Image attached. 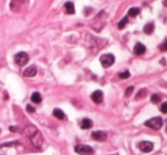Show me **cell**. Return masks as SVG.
I'll list each match as a JSON object with an SVG mask.
<instances>
[{"label":"cell","mask_w":167,"mask_h":155,"mask_svg":"<svg viewBox=\"0 0 167 155\" xmlns=\"http://www.w3.org/2000/svg\"><path fill=\"white\" fill-rule=\"evenodd\" d=\"M25 135L30 138L32 144H33L36 148L41 147V145L43 143V137L41 135V132H40L34 126H28V127L25 128Z\"/></svg>","instance_id":"1"},{"label":"cell","mask_w":167,"mask_h":155,"mask_svg":"<svg viewBox=\"0 0 167 155\" xmlns=\"http://www.w3.org/2000/svg\"><path fill=\"white\" fill-rule=\"evenodd\" d=\"M144 125H146L147 127L151 128V129L158 130V129H160L161 126H163V119H161V118H159V117H155V118H152V119L147 120Z\"/></svg>","instance_id":"2"},{"label":"cell","mask_w":167,"mask_h":155,"mask_svg":"<svg viewBox=\"0 0 167 155\" xmlns=\"http://www.w3.org/2000/svg\"><path fill=\"white\" fill-rule=\"evenodd\" d=\"M75 152L80 155H92L93 154V148L89 145H76Z\"/></svg>","instance_id":"3"},{"label":"cell","mask_w":167,"mask_h":155,"mask_svg":"<svg viewBox=\"0 0 167 155\" xmlns=\"http://www.w3.org/2000/svg\"><path fill=\"white\" fill-rule=\"evenodd\" d=\"M100 62L105 68L110 67L111 65L115 62V57L113 56L111 53H107V55H103L100 57Z\"/></svg>","instance_id":"4"},{"label":"cell","mask_w":167,"mask_h":155,"mask_svg":"<svg viewBox=\"0 0 167 155\" xmlns=\"http://www.w3.org/2000/svg\"><path fill=\"white\" fill-rule=\"evenodd\" d=\"M15 62L18 66H25L28 62V56L26 52H20L15 56Z\"/></svg>","instance_id":"5"},{"label":"cell","mask_w":167,"mask_h":155,"mask_svg":"<svg viewBox=\"0 0 167 155\" xmlns=\"http://www.w3.org/2000/svg\"><path fill=\"white\" fill-rule=\"evenodd\" d=\"M139 148L142 152H144V153H149V152L152 151L154 144L151 143V142H141L139 144Z\"/></svg>","instance_id":"6"},{"label":"cell","mask_w":167,"mask_h":155,"mask_svg":"<svg viewBox=\"0 0 167 155\" xmlns=\"http://www.w3.org/2000/svg\"><path fill=\"white\" fill-rule=\"evenodd\" d=\"M92 138L97 142H103L107 138V134L105 131H93L92 132Z\"/></svg>","instance_id":"7"},{"label":"cell","mask_w":167,"mask_h":155,"mask_svg":"<svg viewBox=\"0 0 167 155\" xmlns=\"http://www.w3.org/2000/svg\"><path fill=\"white\" fill-rule=\"evenodd\" d=\"M91 99L92 101L95 102V103L97 104H99L102 102V100H103V94H102V92L101 91H95L92 93V95H91Z\"/></svg>","instance_id":"8"},{"label":"cell","mask_w":167,"mask_h":155,"mask_svg":"<svg viewBox=\"0 0 167 155\" xmlns=\"http://www.w3.org/2000/svg\"><path fill=\"white\" fill-rule=\"evenodd\" d=\"M36 75V68L35 66H30L24 70V76L25 77H34Z\"/></svg>","instance_id":"9"},{"label":"cell","mask_w":167,"mask_h":155,"mask_svg":"<svg viewBox=\"0 0 167 155\" xmlns=\"http://www.w3.org/2000/svg\"><path fill=\"white\" fill-rule=\"evenodd\" d=\"M146 52V47L142 43H136L134 47V53L136 56H142Z\"/></svg>","instance_id":"10"},{"label":"cell","mask_w":167,"mask_h":155,"mask_svg":"<svg viewBox=\"0 0 167 155\" xmlns=\"http://www.w3.org/2000/svg\"><path fill=\"white\" fill-rule=\"evenodd\" d=\"M65 10L67 12L68 15H73L74 12H75V8H74V4L73 2H66L65 4Z\"/></svg>","instance_id":"11"},{"label":"cell","mask_w":167,"mask_h":155,"mask_svg":"<svg viewBox=\"0 0 167 155\" xmlns=\"http://www.w3.org/2000/svg\"><path fill=\"white\" fill-rule=\"evenodd\" d=\"M154 30H155V25H154V23H148V24H146L144 25V27H143L144 33L148 34V35L154 32Z\"/></svg>","instance_id":"12"},{"label":"cell","mask_w":167,"mask_h":155,"mask_svg":"<svg viewBox=\"0 0 167 155\" xmlns=\"http://www.w3.org/2000/svg\"><path fill=\"white\" fill-rule=\"evenodd\" d=\"M52 114H54V117H56L57 119H59V120L65 119V114H64V112L61 111L60 109H55L54 112H52Z\"/></svg>","instance_id":"13"},{"label":"cell","mask_w":167,"mask_h":155,"mask_svg":"<svg viewBox=\"0 0 167 155\" xmlns=\"http://www.w3.org/2000/svg\"><path fill=\"white\" fill-rule=\"evenodd\" d=\"M92 127V121L90 119H83L81 122V128L82 129H90Z\"/></svg>","instance_id":"14"},{"label":"cell","mask_w":167,"mask_h":155,"mask_svg":"<svg viewBox=\"0 0 167 155\" xmlns=\"http://www.w3.org/2000/svg\"><path fill=\"white\" fill-rule=\"evenodd\" d=\"M31 100L32 102H34V103H40L41 102V100H42V97H41V95H40V93H38V92H34L33 94H32L31 96Z\"/></svg>","instance_id":"15"},{"label":"cell","mask_w":167,"mask_h":155,"mask_svg":"<svg viewBox=\"0 0 167 155\" xmlns=\"http://www.w3.org/2000/svg\"><path fill=\"white\" fill-rule=\"evenodd\" d=\"M139 14H140V9L136 8V7H133V8H131L128 10V16L131 17H136Z\"/></svg>","instance_id":"16"},{"label":"cell","mask_w":167,"mask_h":155,"mask_svg":"<svg viewBox=\"0 0 167 155\" xmlns=\"http://www.w3.org/2000/svg\"><path fill=\"white\" fill-rule=\"evenodd\" d=\"M127 22H128V18H127V17H124L123 19H122L118 23V28H119V30H123V28L125 27V26H126Z\"/></svg>","instance_id":"17"},{"label":"cell","mask_w":167,"mask_h":155,"mask_svg":"<svg viewBox=\"0 0 167 155\" xmlns=\"http://www.w3.org/2000/svg\"><path fill=\"white\" fill-rule=\"evenodd\" d=\"M160 100H161V97H160V95H158V94H154V95H151V102L152 103H159L160 102Z\"/></svg>","instance_id":"18"},{"label":"cell","mask_w":167,"mask_h":155,"mask_svg":"<svg viewBox=\"0 0 167 155\" xmlns=\"http://www.w3.org/2000/svg\"><path fill=\"white\" fill-rule=\"evenodd\" d=\"M130 77V72H119V78L122 79H127Z\"/></svg>","instance_id":"19"},{"label":"cell","mask_w":167,"mask_h":155,"mask_svg":"<svg viewBox=\"0 0 167 155\" xmlns=\"http://www.w3.org/2000/svg\"><path fill=\"white\" fill-rule=\"evenodd\" d=\"M159 50L160 51H167V40H165L163 43L159 45Z\"/></svg>","instance_id":"20"},{"label":"cell","mask_w":167,"mask_h":155,"mask_svg":"<svg viewBox=\"0 0 167 155\" xmlns=\"http://www.w3.org/2000/svg\"><path fill=\"white\" fill-rule=\"evenodd\" d=\"M146 93H147V91H146V90H141V91L139 92V94L136 95V100L141 99V97H144V96H146Z\"/></svg>","instance_id":"21"},{"label":"cell","mask_w":167,"mask_h":155,"mask_svg":"<svg viewBox=\"0 0 167 155\" xmlns=\"http://www.w3.org/2000/svg\"><path fill=\"white\" fill-rule=\"evenodd\" d=\"M133 90H134V87L133 86H130V87H127L126 92H125V94H126V96H130L133 93Z\"/></svg>","instance_id":"22"},{"label":"cell","mask_w":167,"mask_h":155,"mask_svg":"<svg viewBox=\"0 0 167 155\" xmlns=\"http://www.w3.org/2000/svg\"><path fill=\"white\" fill-rule=\"evenodd\" d=\"M160 109H161V112H163V113H167V102L161 104Z\"/></svg>","instance_id":"23"},{"label":"cell","mask_w":167,"mask_h":155,"mask_svg":"<svg viewBox=\"0 0 167 155\" xmlns=\"http://www.w3.org/2000/svg\"><path fill=\"white\" fill-rule=\"evenodd\" d=\"M26 110H28V112H30V113H33V112L35 111L34 107H32V105H28V107H26Z\"/></svg>","instance_id":"24"},{"label":"cell","mask_w":167,"mask_h":155,"mask_svg":"<svg viewBox=\"0 0 167 155\" xmlns=\"http://www.w3.org/2000/svg\"><path fill=\"white\" fill-rule=\"evenodd\" d=\"M9 130L13 131V132H15V131H17V128H16V127H9Z\"/></svg>","instance_id":"25"},{"label":"cell","mask_w":167,"mask_h":155,"mask_svg":"<svg viewBox=\"0 0 167 155\" xmlns=\"http://www.w3.org/2000/svg\"><path fill=\"white\" fill-rule=\"evenodd\" d=\"M163 5L165 6V7H167V0H164V1H163Z\"/></svg>","instance_id":"26"},{"label":"cell","mask_w":167,"mask_h":155,"mask_svg":"<svg viewBox=\"0 0 167 155\" xmlns=\"http://www.w3.org/2000/svg\"><path fill=\"white\" fill-rule=\"evenodd\" d=\"M166 132H167V128H166Z\"/></svg>","instance_id":"27"}]
</instances>
